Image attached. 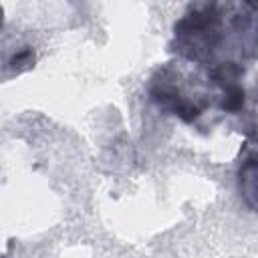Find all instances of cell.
<instances>
[{"instance_id":"obj_5","label":"cell","mask_w":258,"mask_h":258,"mask_svg":"<svg viewBox=\"0 0 258 258\" xmlns=\"http://www.w3.org/2000/svg\"><path fill=\"white\" fill-rule=\"evenodd\" d=\"M32 62H34V54H32V50H30V48H24V50H20V52H16V54L12 56L10 67L16 69V71H22V69H28Z\"/></svg>"},{"instance_id":"obj_1","label":"cell","mask_w":258,"mask_h":258,"mask_svg":"<svg viewBox=\"0 0 258 258\" xmlns=\"http://www.w3.org/2000/svg\"><path fill=\"white\" fill-rule=\"evenodd\" d=\"M224 42V20L218 4L196 6L173 26V50L187 60H210Z\"/></svg>"},{"instance_id":"obj_4","label":"cell","mask_w":258,"mask_h":258,"mask_svg":"<svg viewBox=\"0 0 258 258\" xmlns=\"http://www.w3.org/2000/svg\"><path fill=\"white\" fill-rule=\"evenodd\" d=\"M244 101H246V91H244V89L240 87V83H238V85H230V87L224 89L220 107H222V111H226V113H238V111H242Z\"/></svg>"},{"instance_id":"obj_2","label":"cell","mask_w":258,"mask_h":258,"mask_svg":"<svg viewBox=\"0 0 258 258\" xmlns=\"http://www.w3.org/2000/svg\"><path fill=\"white\" fill-rule=\"evenodd\" d=\"M149 97H151V101L159 109H163V111L179 117L185 123H191L194 119H198L202 115V107H198L191 99L183 97L181 91L173 83L165 81L163 75H161V81L159 79H153V83L149 87Z\"/></svg>"},{"instance_id":"obj_3","label":"cell","mask_w":258,"mask_h":258,"mask_svg":"<svg viewBox=\"0 0 258 258\" xmlns=\"http://www.w3.org/2000/svg\"><path fill=\"white\" fill-rule=\"evenodd\" d=\"M238 191L244 204L258 212V153L244 159V163L238 169Z\"/></svg>"}]
</instances>
